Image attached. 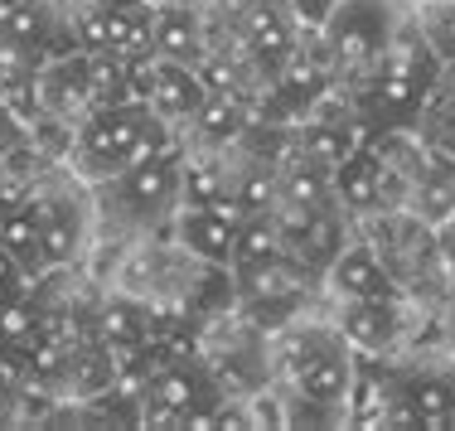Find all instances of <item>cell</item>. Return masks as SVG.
I'll return each mask as SVG.
<instances>
[{
	"mask_svg": "<svg viewBox=\"0 0 455 431\" xmlns=\"http://www.w3.org/2000/svg\"><path fill=\"white\" fill-rule=\"evenodd\" d=\"M272 379L281 393V427L349 422L359 349L334 320H291L272 335Z\"/></svg>",
	"mask_w": 455,
	"mask_h": 431,
	"instance_id": "obj_1",
	"label": "cell"
},
{
	"mask_svg": "<svg viewBox=\"0 0 455 431\" xmlns=\"http://www.w3.org/2000/svg\"><path fill=\"white\" fill-rule=\"evenodd\" d=\"M92 189V223L97 233L116 238H146L175 223L184 204V141L150 150L146 160L116 170L112 180H97Z\"/></svg>",
	"mask_w": 455,
	"mask_h": 431,
	"instance_id": "obj_2",
	"label": "cell"
},
{
	"mask_svg": "<svg viewBox=\"0 0 455 431\" xmlns=\"http://www.w3.org/2000/svg\"><path fill=\"white\" fill-rule=\"evenodd\" d=\"M436 78H441L436 53L427 49L417 20L407 15L403 25H397V35H393V44H387L383 59H378L363 78H354L349 107L368 132H397V126H407L421 116Z\"/></svg>",
	"mask_w": 455,
	"mask_h": 431,
	"instance_id": "obj_3",
	"label": "cell"
},
{
	"mask_svg": "<svg viewBox=\"0 0 455 431\" xmlns=\"http://www.w3.org/2000/svg\"><path fill=\"white\" fill-rule=\"evenodd\" d=\"M180 141V132L156 112L150 102H112V107H92L83 122H73V136H68V175H78L83 185H97V180H112L116 170L146 160L150 150Z\"/></svg>",
	"mask_w": 455,
	"mask_h": 431,
	"instance_id": "obj_4",
	"label": "cell"
},
{
	"mask_svg": "<svg viewBox=\"0 0 455 431\" xmlns=\"http://www.w3.org/2000/svg\"><path fill=\"white\" fill-rule=\"evenodd\" d=\"M397 25H403L397 0H339L334 15L315 29L320 49L330 53L334 78H349V83L363 78V73L387 53Z\"/></svg>",
	"mask_w": 455,
	"mask_h": 431,
	"instance_id": "obj_5",
	"label": "cell"
},
{
	"mask_svg": "<svg viewBox=\"0 0 455 431\" xmlns=\"http://www.w3.org/2000/svg\"><path fill=\"white\" fill-rule=\"evenodd\" d=\"M29 209H35V219H39L49 272L78 262L83 247H88V233L97 228L92 223V194H78L68 185H35L29 189Z\"/></svg>",
	"mask_w": 455,
	"mask_h": 431,
	"instance_id": "obj_6",
	"label": "cell"
},
{
	"mask_svg": "<svg viewBox=\"0 0 455 431\" xmlns=\"http://www.w3.org/2000/svg\"><path fill=\"white\" fill-rule=\"evenodd\" d=\"M204 97H209V83L199 78L194 63H170V59H156V53L146 59V68H140V102L156 107L175 132H184L194 122Z\"/></svg>",
	"mask_w": 455,
	"mask_h": 431,
	"instance_id": "obj_7",
	"label": "cell"
},
{
	"mask_svg": "<svg viewBox=\"0 0 455 431\" xmlns=\"http://www.w3.org/2000/svg\"><path fill=\"white\" fill-rule=\"evenodd\" d=\"M39 102H44L49 122H83L92 112V53L73 49L39 63Z\"/></svg>",
	"mask_w": 455,
	"mask_h": 431,
	"instance_id": "obj_8",
	"label": "cell"
},
{
	"mask_svg": "<svg viewBox=\"0 0 455 431\" xmlns=\"http://www.w3.org/2000/svg\"><path fill=\"white\" fill-rule=\"evenodd\" d=\"M397 397H403L407 427H446L455 412V363L427 359L397 369Z\"/></svg>",
	"mask_w": 455,
	"mask_h": 431,
	"instance_id": "obj_9",
	"label": "cell"
},
{
	"mask_svg": "<svg viewBox=\"0 0 455 431\" xmlns=\"http://www.w3.org/2000/svg\"><path fill=\"white\" fill-rule=\"evenodd\" d=\"M324 286L334 300H373V296H403L397 272L383 262L373 243H349L334 252V262L324 267Z\"/></svg>",
	"mask_w": 455,
	"mask_h": 431,
	"instance_id": "obj_10",
	"label": "cell"
},
{
	"mask_svg": "<svg viewBox=\"0 0 455 431\" xmlns=\"http://www.w3.org/2000/svg\"><path fill=\"white\" fill-rule=\"evenodd\" d=\"M334 325L349 335V344L359 354H387L397 349V339H403L407 330V306L403 296H373V300H339V315H334Z\"/></svg>",
	"mask_w": 455,
	"mask_h": 431,
	"instance_id": "obj_11",
	"label": "cell"
},
{
	"mask_svg": "<svg viewBox=\"0 0 455 431\" xmlns=\"http://www.w3.org/2000/svg\"><path fill=\"white\" fill-rule=\"evenodd\" d=\"M243 44L257 59V68L272 78L281 63L300 49L296 29H291V10L286 5H267V0H247V10H243Z\"/></svg>",
	"mask_w": 455,
	"mask_h": 431,
	"instance_id": "obj_12",
	"label": "cell"
},
{
	"mask_svg": "<svg viewBox=\"0 0 455 431\" xmlns=\"http://www.w3.org/2000/svg\"><path fill=\"white\" fill-rule=\"evenodd\" d=\"M209 29H204L199 5H156V25H150V53L170 63H194L199 68L209 53Z\"/></svg>",
	"mask_w": 455,
	"mask_h": 431,
	"instance_id": "obj_13",
	"label": "cell"
},
{
	"mask_svg": "<svg viewBox=\"0 0 455 431\" xmlns=\"http://www.w3.org/2000/svg\"><path fill=\"white\" fill-rule=\"evenodd\" d=\"M383 185H387V165L368 141L330 170V194H334V204L349 209V213L378 209V204H383Z\"/></svg>",
	"mask_w": 455,
	"mask_h": 431,
	"instance_id": "obj_14",
	"label": "cell"
},
{
	"mask_svg": "<svg viewBox=\"0 0 455 431\" xmlns=\"http://www.w3.org/2000/svg\"><path fill=\"white\" fill-rule=\"evenodd\" d=\"M247 126H252L247 102L233 88H219V92L204 97V107L194 112V122L184 126V132H194L209 150H228L233 141H243V136H247Z\"/></svg>",
	"mask_w": 455,
	"mask_h": 431,
	"instance_id": "obj_15",
	"label": "cell"
},
{
	"mask_svg": "<svg viewBox=\"0 0 455 431\" xmlns=\"http://www.w3.org/2000/svg\"><path fill=\"white\" fill-rule=\"evenodd\" d=\"M0 247H5V252L15 257V262L25 267L35 282L49 272L44 238H39V219H35V209H29V199H25V204H10V209H0Z\"/></svg>",
	"mask_w": 455,
	"mask_h": 431,
	"instance_id": "obj_16",
	"label": "cell"
},
{
	"mask_svg": "<svg viewBox=\"0 0 455 431\" xmlns=\"http://www.w3.org/2000/svg\"><path fill=\"white\" fill-rule=\"evenodd\" d=\"M411 20H417L421 39H427L431 53H436L441 68H455V0H431V5H417V10H411Z\"/></svg>",
	"mask_w": 455,
	"mask_h": 431,
	"instance_id": "obj_17",
	"label": "cell"
},
{
	"mask_svg": "<svg viewBox=\"0 0 455 431\" xmlns=\"http://www.w3.org/2000/svg\"><path fill=\"white\" fill-rule=\"evenodd\" d=\"M29 291H35V276L0 247V306H5V300H25Z\"/></svg>",
	"mask_w": 455,
	"mask_h": 431,
	"instance_id": "obj_18",
	"label": "cell"
},
{
	"mask_svg": "<svg viewBox=\"0 0 455 431\" xmlns=\"http://www.w3.org/2000/svg\"><path fill=\"white\" fill-rule=\"evenodd\" d=\"M20 393H25V373H20V363L10 359V354H0V417L15 412Z\"/></svg>",
	"mask_w": 455,
	"mask_h": 431,
	"instance_id": "obj_19",
	"label": "cell"
},
{
	"mask_svg": "<svg viewBox=\"0 0 455 431\" xmlns=\"http://www.w3.org/2000/svg\"><path fill=\"white\" fill-rule=\"evenodd\" d=\"M436 247H441V257L455 267V213L446 219V228H441V238H436Z\"/></svg>",
	"mask_w": 455,
	"mask_h": 431,
	"instance_id": "obj_20",
	"label": "cell"
},
{
	"mask_svg": "<svg viewBox=\"0 0 455 431\" xmlns=\"http://www.w3.org/2000/svg\"><path fill=\"white\" fill-rule=\"evenodd\" d=\"M92 5H102V10H136V5H150V0H92Z\"/></svg>",
	"mask_w": 455,
	"mask_h": 431,
	"instance_id": "obj_21",
	"label": "cell"
},
{
	"mask_svg": "<svg viewBox=\"0 0 455 431\" xmlns=\"http://www.w3.org/2000/svg\"><path fill=\"white\" fill-rule=\"evenodd\" d=\"M156 5H199L204 10V0H156Z\"/></svg>",
	"mask_w": 455,
	"mask_h": 431,
	"instance_id": "obj_22",
	"label": "cell"
},
{
	"mask_svg": "<svg viewBox=\"0 0 455 431\" xmlns=\"http://www.w3.org/2000/svg\"><path fill=\"white\" fill-rule=\"evenodd\" d=\"M15 5H25V0H0V15H5V10H15Z\"/></svg>",
	"mask_w": 455,
	"mask_h": 431,
	"instance_id": "obj_23",
	"label": "cell"
},
{
	"mask_svg": "<svg viewBox=\"0 0 455 431\" xmlns=\"http://www.w3.org/2000/svg\"><path fill=\"white\" fill-rule=\"evenodd\" d=\"M397 5H407V10H417V5H431V0H397Z\"/></svg>",
	"mask_w": 455,
	"mask_h": 431,
	"instance_id": "obj_24",
	"label": "cell"
},
{
	"mask_svg": "<svg viewBox=\"0 0 455 431\" xmlns=\"http://www.w3.org/2000/svg\"><path fill=\"white\" fill-rule=\"evenodd\" d=\"M150 5H156V0H150Z\"/></svg>",
	"mask_w": 455,
	"mask_h": 431,
	"instance_id": "obj_25",
	"label": "cell"
}]
</instances>
